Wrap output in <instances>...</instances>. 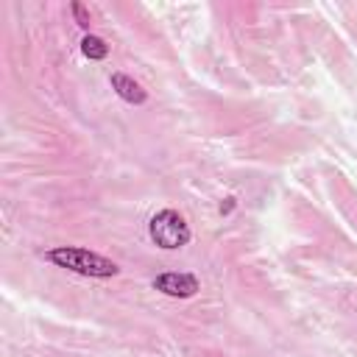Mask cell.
<instances>
[{
	"instance_id": "cell-4",
	"label": "cell",
	"mask_w": 357,
	"mask_h": 357,
	"mask_svg": "<svg viewBox=\"0 0 357 357\" xmlns=\"http://www.w3.org/2000/svg\"><path fill=\"white\" fill-rule=\"evenodd\" d=\"M112 89L126 100V103H145V89L134 81V78H128V75H123V73H112Z\"/></svg>"
},
{
	"instance_id": "cell-5",
	"label": "cell",
	"mask_w": 357,
	"mask_h": 357,
	"mask_svg": "<svg viewBox=\"0 0 357 357\" xmlns=\"http://www.w3.org/2000/svg\"><path fill=\"white\" fill-rule=\"evenodd\" d=\"M81 50H84V56H86V59H95V61L106 59V53H109L106 42H103V39H98V36H84V39H81Z\"/></svg>"
},
{
	"instance_id": "cell-6",
	"label": "cell",
	"mask_w": 357,
	"mask_h": 357,
	"mask_svg": "<svg viewBox=\"0 0 357 357\" xmlns=\"http://www.w3.org/2000/svg\"><path fill=\"white\" fill-rule=\"evenodd\" d=\"M73 14H75V20H78V25H89V17H86V8L81 6V3H73Z\"/></svg>"
},
{
	"instance_id": "cell-1",
	"label": "cell",
	"mask_w": 357,
	"mask_h": 357,
	"mask_svg": "<svg viewBox=\"0 0 357 357\" xmlns=\"http://www.w3.org/2000/svg\"><path fill=\"white\" fill-rule=\"evenodd\" d=\"M53 265L59 268H67L73 273H81V276H92V279H109V276H117V265L95 251H86V248H75V245H56L45 254Z\"/></svg>"
},
{
	"instance_id": "cell-3",
	"label": "cell",
	"mask_w": 357,
	"mask_h": 357,
	"mask_svg": "<svg viewBox=\"0 0 357 357\" xmlns=\"http://www.w3.org/2000/svg\"><path fill=\"white\" fill-rule=\"evenodd\" d=\"M153 287L165 296H173V298H190L198 293V279L192 273H162L153 279Z\"/></svg>"
},
{
	"instance_id": "cell-2",
	"label": "cell",
	"mask_w": 357,
	"mask_h": 357,
	"mask_svg": "<svg viewBox=\"0 0 357 357\" xmlns=\"http://www.w3.org/2000/svg\"><path fill=\"white\" fill-rule=\"evenodd\" d=\"M148 229H151V240L159 248H165V251H176V248H181V245L190 243V226H187V220L176 209L156 212L151 218V226Z\"/></svg>"
}]
</instances>
